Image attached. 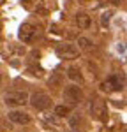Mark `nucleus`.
I'll use <instances>...</instances> for the list:
<instances>
[{
  "mask_svg": "<svg viewBox=\"0 0 127 132\" xmlns=\"http://www.w3.org/2000/svg\"><path fill=\"white\" fill-rule=\"evenodd\" d=\"M30 104L32 108H35L37 111H44L51 106V97L48 93H42V92H37L30 97Z\"/></svg>",
  "mask_w": 127,
  "mask_h": 132,
  "instance_id": "obj_1",
  "label": "nucleus"
},
{
  "mask_svg": "<svg viewBox=\"0 0 127 132\" xmlns=\"http://www.w3.org/2000/svg\"><path fill=\"white\" fill-rule=\"evenodd\" d=\"M4 102L7 106H23L28 102V93L27 92H7L4 95Z\"/></svg>",
  "mask_w": 127,
  "mask_h": 132,
  "instance_id": "obj_2",
  "label": "nucleus"
},
{
  "mask_svg": "<svg viewBox=\"0 0 127 132\" xmlns=\"http://www.w3.org/2000/svg\"><path fill=\"white\" fill-rule=\"evenodd\" d=\"M55 51H57V55H58L60 58H76V56L80 55V48H76L74 44H67V42L58 44Z\"/></svg>",
  "mask_w": 127,
  "mask_h": 132,
  "instance_id": "obj_3",
  "label": "nucleus"
},
{
  "mask_svg": "<svg viewBox=\"0 0 127 132\" xmlns=\"http://www.w3.org/2000/svg\"><path fill=\"white\" fill-rule=\"evenodd\" d=\"M35 35H37V30H35V27L30 25V23H23L20 27V30H18V37H20V41L23 42H32L35 39Z\"/></svg>",
  "mask_w": 127,
  "mask_h": 132,
  "instance_id": "obj_4",
  "label": "nucleus"
},
{
  "mask_svg": "<svg viewBox=\"0 0 127 132\" xmlns=\"http://www.w3.org/2000/svg\"><path fill=\"white\" fill-rule=\"evenodd\" d=\"M64 99L69 102V104H78L80 99H81V90H80V86H76V85H67L65 90H64Z\"/></svg>",
  "mask_w": 127,
  "mask_h": 132,
  "instance_id": "obj_5",
  "label": "nucleus"
},
{
  "mask_svg": "<svg viewBox=\"0 0 127 132\" xmlns=\"http://www.w3.org/2000/svg\"><path fill=\"white\" fill-rule=\"evenodd\" d=\"M92 116L97 118V120H101V122H106L108 120V116H106V106L101 99L92 102Z\"/></svg>",
  "mask_w": 127,
  "mask_h": 132,
  "instance_id": "obj_6",
  "label": "nucleus"
},
{
  "mask_svg": "<svg viewBox=\"0 0 127 132\" xmlns=\"http://www.w3.org/2000/svg\"><path fill=\"white\" fill-rule=\"evenodd\" d=\"M9 120L14 123H18V125H27V123L30 122V116H28V113L25 111H9Z\"/></svg>",
  "mask_w": 127,
  "mask_h": 132,
  "instance_id": "obj_7",
  "label": "nucleus"
},
{
  "mask_svg": "<svg viewBox=\"0 0 127 132\" xmlns=\"http://www.w3.org/2000/svg\"><path fill=\"white\" fill-rule=\"evenodd\" d=\"M102 88H104V90L120 92V90H122V81H120L116 76H109V78H108V81L102 85Z\"/></svg>",
  "mask_w": 127,
  "mask_h": 132,
  "instance_id": "obj_8",
  "label": "nucleus"
},
{
  "mask_svg": "<svg viewBox=\"0 0 127 132\" xmlns=\"http://www.w3.org/2000/svg\"><path fill=\"white\" fill-rule=\"evenodd\" d=\"M76 25H78L81 30H86V28H90L92 20H90L88 14H85V12H78V14H76Z\"/></svg>",
  "mask_w": 127,
  "mask_h": 132,
  "instance_id": "obj_9",
  "label": "nucleus"
},
{
  "mask_svg": "<svg viewBox=\"0 0 127 132\" xmlns=\"http://www.w3.org/2000/svg\"><path fill=\"white\" fill-rule=\"evenodd\" d=\"M67 76H69V79H73V81H83V76H81V71L78 69V67H69L67 69Z\"/></svg>",
  "mask_w": 127,
  "mask_h": 132,
  "instance_id": "obj_10",
  "label": "nucleus"
},
{
  "mask_svg": "<svg viewBox=\"0 0 127 132\" xmlns=\"http://www.w3.org/2000/svg\"><path fill=\"white\" fill-rule=\"evenodd\" d=\"M69 113H71V108H69V106H65V104H62V106H57V108H55L53 114H55V116H58V118H64V116H67Z\"/></svg>",
  "mask_w": 127,
  "mask_h": 132,
  "instance_id": "obj_11",
  "label": "nucleus"
},
{
  "mask_svg": "<svg viewBox=\"0 0 127 132\" xmlns=\"http://www.w3.org/2000/svg\"><path fill=\"white\" fill-rule=\"evenodd\" d=\"M78 44H80V50H92L94 48L92 41L86 37H78Z\"/></svg>",
  "mask_w": 127,
  "mask_h": 132,
  "instance_id": "obj_12",
  "label": "nucleus"
},
{
  "mask_svg": "<svg viewBox=\"0 0 127 132\" xmlns=\"http://www.w3.org/2000/svg\"><path fill=\"white\" fill-rule=\"evenodd\" d=\"M62 83V76L60 72H53V76L50 78V86H58Z\"/></svg>",
  "mask_w": 127,
  "mask_h": 132,
  "instance_id": "obj_13",
  "label": "nucleus"
},
{
  "mask_svg": "<svg viewBox=\"0 0 127 132\" xmlns=\"http://www.w3.org/2000/svg\"><path fill=\"white\" fill-rule=\"evenodd\" d=\"M109 20H111V11H106L101 14V25L102 27H108L109 25Z\"/></svg>",
  "mask_w": 127,
  "mask_h": 132,
  "instance_id": "obj_14",
  "label": "nucleus"
},
{
  "mask_svg": "<svg viewBox=\"0 0 127 132\" xmlns=\"http://www.w3.org/2000/svg\"><path fill=\"white\" fill-rule=\"evenodd\" d=\"M80 122H81V116H80V114H73V116L69 118V125H71V129H76V127L80 125Z\"/></svg>",
  "mask_w": 127,
  "mask_h": 132,
  "instance_id": "obj_15",
  "label": "nucleus"
},
{
  "mask_svg": "<svg viewBox=\"0 0 127 132\" xmlns=\"http://www.w3.org/2000/svg\"><path fill=\"white\" fill-rule=\"evenodd\" d=\"M69 132H80V130H78V129H71Z\"/></svg>",
  "mask_w": 127,
  "mask_h": 132,
  "instance_id": "obj_16",
  "label": "nucleus"
}]
</instances>
